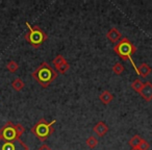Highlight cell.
<instances>
[{
  "label": "cell",
  "mask_w": 152,
  "mask_h": 150,
  "mask_svg": "<svg viewBox=\"0 0 152 150\" xmlns=\"http://www.w3.org/2000/svg\"><path fill=\"white\" fill-rule=\"evenodd\" d=\"M86 144H87V146L89 148L94 149V148L98 145V139L95 137V135H91V137H89L87 140H86Z\"/></svg>",
  "instance_id": "obj_14"
},
{
  "label": "cell",
  "mask_w": 152,
  "mask_h": 150,
  "mask_svg": "<svg viewBox=\"0 0 152 150\" xmlns=\"http://www.w3.org/2000/svg\"><path fill=\"white\" fill-rule=\"evenodd\" d=\"M131 150H139V149H131Z\"/></svg>",
  "instance_id": "obj_22"
},
{
  "label": "cell",
  "mask_w": 152,
  "mask_h": 150,
  "mask_svg": "<svg viewBox=\"0 0 152 150\" xmlns=\"http://www.w3.org/2000/svg\"><path fill=\"white\" fill-rule=\"evenodd\" d=\"M106 38H107L108 41H110L112 43H117L121 40L122 34H121L117 28L113 27V28H110V29L108 30L107 34H106Z\"/></svg>",
  "instance_id": "obj_9"
},
{
  "label": "cell",
  "mask_w": 152,
  "mask_h": 150,
  "mask_svg": "<svg viewBox=\"0 0 152 150\" xmlns=\"http://www.w3.org/2000/svg\"><path fill=\"white\" fill-rule=\"evenodd\" d=\"M69 69H70V64L68 63V61H65V63H64L61 66H59V67L57 68L56 70H57V72H58V73L65 74Z\"/></svg>",
  "instance_id": "obj_19"
},
{
  "label": "cell",
  "mask_w": 152,
  "mask_h": 150,
  "mask_svg": "<svg viewBox=\"0 0 152 150\" xmlns=\"http://www.w3.org/2000/svg\"><path fill=\"white\" fill-rule=\"evenodd\" d=\"M135 72H137V73L139 74L141 77H143V78H146V77H147L148 75L151 73V67H150L148 64L143 63V64H141V65H140L139 67L137 68Z\"/></svg>",
  "instance_id": "obj_10"
},
{
  "label": "cell",
  "mask_w": 152,
  "mask_h": 150,
  "mask_svg": "<svg viewBox=\"0 0 152 150\" xmlns=\"http://www.w3.org/2000/svg\"><path fill=\"white\" fill-rule=\"evenodd\" d=\"M137 149H139V150H149L150 149V144L148 143L146 140L143 139L141 143H140V145L137 146Z\"/></svg>",
  "instance_id": "obj_20"
},
{
  "label": "cell",
  "mask_w": 152,
  "mask_h": 150,
  "mask_svg": "<svg viewBox=\"0 0 152 150\" xmlns=\"http://www.w3.org/2000/svg\"><path fill=\"white\" fill-rule=\"evenodd\" d=\"M24 87H25V83H24V81L22 80L21 78H16L15 80L12 83V88H13L15 91H22V90L24 89Z\"/></svg>",
  "instance_id": "obj_12"
},
{
  "label": "cell",
  "mask_w": 152,
  "mask_h": 150,
  "mask_svg": "<svg viewBox=\"0 0 152 150\" xmlns=\"http://www.w3.org/2000/svg\"><path fill=\"white\" fill-rule=\"evenodd\" d=\"M124 70H125V67L121 63H116L113 66V72L118 74V75H121V74L124 72Z\"/></svg>",
  "instance_id": "obj_18"
},
{
  "label": "cell",
  "mask_w": 152,
  "mask_h": 150,
  "mask_svg": "<svg viewBox=\"0 0 152 150\" xmlns=\"http://www.w3.org/2000/svg\"><path fill=\"white\" fill-rule=\"evenodd\" d=\"M139 94L146 100V101H151L152 100V83L150 81H146L144 83L143 88L141 89V91L139 92Z\"/></svg>",
  "instance_id": "obj_7"
},
{
  "label": "cell",
  "mask_w": 152,
  "mask_h": 150,
  "mask_svg": "<svg viewBox=\"0 0 152 150\" xmlns=\"http://www.w3.org/2000/svg\"><path fill=\"white\" fill-rule=\"evenodd\" d=\"M99 99H100V101H101V103H103L106 105V104H110V102L113 101V99H114V95H113L110 91L105 90V91L101 92V94L99 95Z\"/></svg>",
  "instance_id": "obj_11"
},
{
  "label": "cell",
  "mask_w": 152,
  "mask_h": 150,
  "mask_svg": "<svg viewBox=\"0 0 152 150\" xmlns=\"http://www.w3.org/2000/svg\"><path fill=\"white\" fill-rule=\"evenodd\" d=\"M38 150H52V149H51V147H49L47 144H43V145L41 146V147L39 148Z\"/></svg>",
  "instance_id": "obj_21"
},
{
  "label": "cell",
  "mask_w": 152,
  "mask_h": 150,
  "mask_svg": "<svg viewBox=\"0 0 152 150\" xmlns=\"http://www.w3.org/2000/svg\"><path fill=\"white\" fill-rule=\"evenodd\" d=\"M143 85H144V83L141 80V79H135V80H133L132 81V83H131V89L133 90V91H135V92H137L139 93L140 91H141V89L143 88Z\"/></svg>",
  "instance_id": "obj_16"
},
{
  "label": "cell",
  "mask_w": 152,
  "mask_h": 150,
  "mask_svg": "<svg viewBox=\"0 0 152 150\" xmlns=\"http://www.w3.org/2000/svg\"><path fill=\"white\" fill-rule=\"evenodd\" d=\"M56 120H52L51 122H47L46 119L41 118L34 126L31 127L30 131L40 140L41 142H45L54 131L53 125L55 124Z\"/></svg>",
  "instance_id": "obj_5"
},
{
  "label": "cell",
  "mask_w": 152,
  "mask_h": 150,
  "mask_svg": "<svg viewBox=\"0 0 152 150\" xmlns=\"http://www.w3.org/2000/svg\"><path fill=\"white\" fill-rule=\"evenodd\" d=\"M65 61H66V59L63 56V55H61V54L56 55V56H55V59H53V66H54V67L57 69V68H58L59 66L63 65Z\"/></svg>",
  "instance_id": "obj_17"
},
{
  "label": "cell",
  "mask_w": 152,
  "mask_h": 150,
  "mask_svg": "<svg viewBox=\"0 0 152 150\" xmlns=\"http://www.w3.org/2000/svg\"><path fill=\"white\" fill-rule=\"evenodd\" d=\"M25 128L22 124H14L9 121L0 128V140L3 141H16L20 140L21 135L24 133Z\"/></svg>",
  "instance_id": "obj_3"
},
{
  "label": "cell",
  "mask_w": 152,
  "mask_h": 150,
  "mask_svg": "<svg viewBox=\"0 0 152 150\" xmlns=\"http://www.w3.org/2000/svg\"><path fill=\"white\" fill-rule=\"evenodd\" d=\"M0 150H29V147L21 140H16V141L0 140Z\"/></svg>",
  "instance_id": "obj_6"
},
{
  "label": "cell",
  "mask_w": 152,
  "mask_h": 150,
  "mask_svg": "<svg viewBox=\"0 0 152 150\" xmlns=\"http://www.w3.org/2000/svg\"><path fill=\"white\" fill-rule=\"evenodd\" d=\"M93 131L96 133L97 137L102 138L108 132V126L103 121H99V122L96 123V125L93 127Z\"/></svg>",
  "instance_id": "obj_8"
},
{
  "label": "cell",
  "mask_w": 152,
  "mask_h": 150,
  "mask_svg": "<svg viewBox=\"0 0 152 150\" xmlns=\"http://www.w3.org/2000/svg\"><path fill=\"white\" fill-rule=\"evenodd\" d=\"M114 51L117 55L121 57L123 61H129L132 65V67L134 68V70H137V66H135L134 61L132 59V55L137 52V47L132 44V42H130V40H128L127 38H123L115 45Z\"/></svg>",
  "instance_id": "obj_2"
},
{
  "label": "cell",
  "mask_w": 152,
  "mask_h": 150,
  "mask_svg": "<svg viewBox=\"0 0 152 150\" xmlns=\"http://www.w3.org/2000/svg\"><path fill=\"white\" fill-rule=\"evenodd\" d=\"M142 138L140 137V135H133L132 138H131L130 140H129V142H128V144L131 146V148L132 149H137V146L140 145V143L142 142Z\"/></svg>",
  "instance_id": "obj_13"
},
{
  "label": "cell",
  "mask_w": 152,
  "mask_h": 150,
  "mask_svg": "<svg viewBox=\"0 0 152 150\" xmlns=\"http://www.w3.org/2000/svg\"><path fill=\"white\" fill-rule=\"evenodd\" d=\"M7 69L9 70L11 73H15V72H17L18 69H19V64L15 61H10L9 63L7 64Z\"/></svg>",
  "instance_id": "obj_15"
},
{
  "label": "cell",
  "mask_w": 152,
  "mask_h": 150,
  "mask_svg": "<svg viewBox=\"0 0 152 150\" xmlns=\"http://www.w3.org/2000/svg\"><path fill=\"white\" fill-rule=\"evenodd\" d=\"M26 26L28 28V31L25 34L24 38L28 42V44L31 45L34 48H39L43 43L47 41L48 36L41 27L37 25L32 26L28 22H26Z\"/></svg>",
  "instance_id": "obj_4"
},
{
  "label": "cell",
  "mask_w": 152,
  "mask_h": 150,
  "mask_svg": "<svg viewBox=\"0 0 152 150\" xmlns=\"http://www.w3.org/2000/svg\"><path fill=\"white\" fill-rule=\"evenodd\" d=\"M31 76L41 87L48 88L58 76V73L46 61H43L31 73Z\"/></svg>",
  "instance_id": "obj_1"
}]
</instances>
